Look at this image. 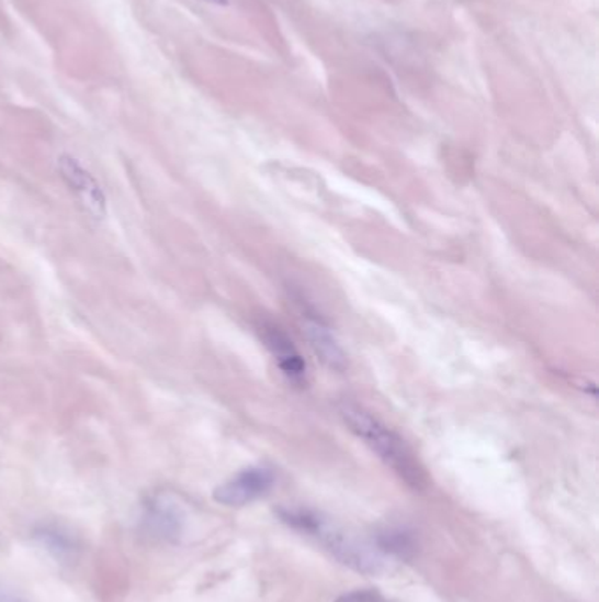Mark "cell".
Segmentation results:
<instances>
[{"label":"cell","instance_id":"cell-1","mask_svg":"<svg viewBox=\"0 0 599 602\" xmlns=\"http://www.w3.org/2000/svg\"><path fill=\"white\" fill-rule=\"evenodd\" d=\"M340 414L353 434L364 441L371 452L376 453L380 460L391 467L408 487L415 490L426 487V472L405 438L399 437L391 426L373 416L370 411L359 408L358 403L344 402Z\"/></svg>","mask_w":599,"mask_h":602},{"label":"cell","instance_id":"cell-2","mask_svg":"<svg viewBox=\"0 0 599 602\" xmlns=\"http://www.w3.org/2000/svg\"><path fill=\"white\" fill-rule=\"evenodd\" d=\"M282 522L295 531L305 532L323 543L341 564L352 567L355 571L375 575L382 569V555L380 549L359 543L355 537L349 536L343 528L336 527L335 523L324 520L320 514L308 510H294L283 508L278 511Z\"/></svg>","mask_w":599,"mask_h":602},{"label":"cell","instance_id":"cell-3","mask_svg":"<svg viewBox=\"0 0 599 602\" xmlns=\"http://www.w3.org/2000/svg\"><path fill=\"white\" fill-rule=\"evenodd\" d=\"M274 481L276 476L269 467H248L216 488L213 499L227 508H242L256 502L260 497L268 495L269 490L274 487Z\"/></svg>","mask_w":599,"mask_h":602},{"label":"cell","instance_id":"cell-4","mask_svg":"<svg viewBox=\"0 0 599 602\" xmlns=\"http://www.w3.org/2000/svg\"><path fill=\"white\" fill-rule=\"evenodd\" d=\"M57 166L58 174L69 187V191L76 196V200L80 201L84 213H89L90 218L99 221L106 218V194L89 169H84L80 160L72 156L60 157Z\"/></svg>","mask_w":599,"mask_h":602},{"label":"cell","instance_id":"cell-5","mask_svg":"<svg viewBox=\"0 0 599 602\" xmlns=\"http://www.w3.org/2000/svg\"><path fill=\"white\" fill-rule=\"evenodd\" d=\"M300 312L303 332L308 338L309 346L315 350V355L331 370H338V372L344 370L347 355L341 349L340 342L335 337V332L329 323L318 314L317 309L306 305L305 300H300Z\"/></svg>","mask_w":599,"mask_h":602},{"label":"cell","instance_id":"cell-6","mask_svg":"<svg viewBox=\"0 0 599 602\" xmlns=\"http://www.w3.org/2000/svg\"><path fill=\"white\" fill-rule=\"evenodd\" d=\"M256 330L260 341L264 342V346L276 361L280 372L294 384H303L306 381V361L292 338L271 321L260 320L256 324Z\"/></svg>","mask_w":599,"mask_h":602},{"label":"cell","instance_id":"cell-7","mask_svg":"<svg viewBox=\"0 0 599 602\" xmlns=\"http://www.w3.org/2000/svg\"><path fill=\"white\" fill-rule=\"evenodd\" d=\"M145 525L150 534L163 540H177L183 531V520L180 511L172 502L166 501L162 497L154 499L146 505Z\"/></svg>","mask_w":599,"mask_h":602},{"label":"cell","instance_id":"cell-8","mask_svg":"<svg viewBox=\"0 0 599 602\" xmlns=\"http://www.w3.org/2000/svg\"><path fill=\"white\" fill-rule=\"evenodd\" d=\"M37 539L41 540V545H45L48 551L55 555L57 558H71L75 554V543L71 537L64 534V532L57 531V528H41L37 531Z\"/></svg>","mask_w":599,"mask_h":602},{"label":"cell","instance_id":"cell-9","mask_svg":"<svg viewBox=\"0 0 599 602\" xmlns=\"http://www.w3.org/2000/svg\"><path fill=\"white\" fill-rule=\"evenodd\" d=\"M335 602H384L380 598L378 593L371 592V590H353V592L344 593L340 599H336Z\"/></svg>","mask_w":599,"mask_h":602},{"label":"cell","instance_id":"cell-10","mask_svg":"<svg viewBox=\"0 0 599 602\" xmlns=\"http://www.w3.org/2000/svg\"><path fill=\"white\" fill-rule=\"evenodd\" d=\"M0 602H25L10 590H0Z\"/></svg>","mask_w":599,"mask_h":602},{"label":"cell","instance_id":"cell-11","mask_svg":"<svg viewBox=\"0 0 599 602\" xmlns=\"http://www.w3.org/2000/svg\"><path fill=\"white\" fill-rule=\"evenodd\" d=\"M206 2H210V4H215V5H227V4H229V0H206Z\"/></svg>","mask_w":599,"mask_h":602}]
</instances>
